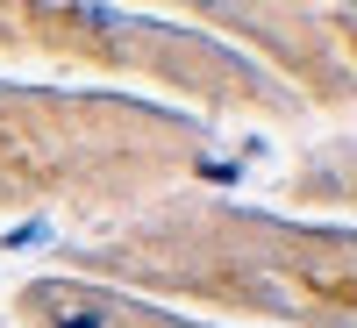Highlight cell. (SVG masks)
<instances>
[{"label": "cell", "instance_id": "cell-1", "mask_svg": "<svg viewBox=\"0 0 357 328\" xmlns=\"http://www.w3.org/2000/svg\"><path fill=\"white\" fill-rule=\"evenodd\" d=\"M57 328H107V321H100V314H65Z\"/></svg>", "mask_w": 357, "mask_h": 328}]
</instances>
